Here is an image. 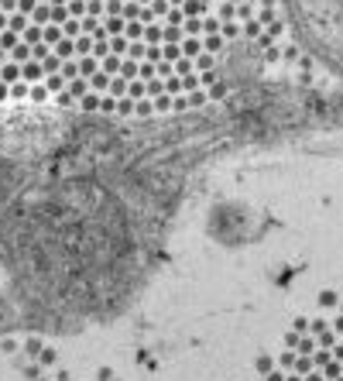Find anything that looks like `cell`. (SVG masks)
<instances>
[{
  "instance_id": "obj_1",
  "label": "cell",
  "mask_w": 343,
  "mask_h": 381,
  "mask_svg": "<svg viewBox=\"0 0 343 381\" xmlns=\"http://www.w3.org/2000/svg\"><path fill=\"white\" fill-rule=\"evenodd\" d=\"M295 361H299V350L285 347V350H281V357H278V368H281V371H295Z\"/></svg>"
},
{
  "instance_id": "obj_2",
  "label": "cell",
  "mask_w": 343,
  "mask_h": 381,
  "mask_svg": "<svg viewBox=\"0 0 343 381\" xmlns=\"http://www.w3.org/2000/svg\"><path fill=\"white\" fill-rule=\"evenodd\" d=\"M254 368H258V375H271L274 368H278V361H271V357H258Z\"/></svg>"
},
{
  "instance_id": "obj_3",
  "label": "cell",
  "mask_w": 343,
  "mask_h": 381,
  "mask_svg": "<svg viewBox=\"0 0 343 381\" xmlns=\"http://www.w3.org/2000/svg\"><path fill=\"white\" fill-rule=\"evenodd\" d=\"M137 364H141L144 371H154V357H151L148 350H141V354H137Z\"/></svg>"
},
{
  "instance_id": "obj_4",
  "label": "cell",
  "mask_w": 343,
  "mask_h": 381,
  "mask_svg": "<svg viewBox=\"0 0 343 381\" xmlns=\"http://www.w3.org/2000/svg\"><path fill=\"white\" fill-rule=\"evenodd\" d=\"M299 340H302V333H299V330L285 333V347H292V350H295V347H299Z\"/></svg>"
},
{
  "instance_id": "obj_5",
  "label": "cell",
  "mask_w": 343,
  "mask_h": 381,
  "mask_svg": "<svg viewBox=\"0 0 343 381\" xmlns=\"http://www.w3.org/2000/svg\"><path fill=\"white\" fill-rule=\"evenodd\" d=\"M319 303H323V305H340V296H337V292H323Z\"/></svg>"
},
{
  "instance_id": "obj_6",
  "label": "cell",
  "mask_w": 343,
  "mask_h": 381,
  "mask_svg": "<svg viewBox=\"0 0 343 381\" xmlns=\"http://www.w3.org/2000/svg\"><path fill=\"white\" fill-rule=\"evenodd\" d=\"M309 330H312V337H316V333H323V330H330V323H326V319H312V326H309Z\"/></svg>"
},
{
  "instance_id": "obj_7",
  "label": "cell",
  "mask_w": 343,
  "mask_h": 381,
  "mask_svg": "<svg viewBox=\"0 0 343 381\" xmlns=\"http://www.w3.org/2000/svg\"><path fill=\"white\" fill-rule=\"evenodd\" d=\"M96 381H114V371H110V368H100V371H96Z\"/></svg>"
},
{
  "instance_id": "obj_8",
  "label": "cell",
  "mask_w": 343,
  "mask_h": 381,
  "mask_svg": "<svg viewBox=\"0 0 343 381\" xmlns=\"http://www.w3.org/2000/svg\"><path fill=\"white\" fill-rule=\"evenodd\" d=\"M309 326H312V323H309V319H295V323H292V330H299V333H305V330H309Z\"/></svg>"
},
{
  "instance_id": "obj_9",
  "label": "cell",
  "mask_w": 343,
  "mask_h": 381,
  "mask_svg": "<svg viewBox=\"0 0 343 381\" xmlns=\"http://www.w3.org/2000/svg\"><path fill=\"white\" fill-rule=\"evenodd\" d=\"M285 375H288V371H281V368H274L271 375H265V378H268V381H285Z\"/></svg>"
},
{
  "instance_id": "obj_10",
  "label": "cell",
  "mask_w": 343,
  "mask_h": 381,
  "mask_svg": "<svg viewBox=\"0 0 343 381\" xmlns=\"http://www.w3.org/2000/svg\"><path fill=\"white\" fill-rule=\"evenodd\" d=\"M330 326H333V333H343V312L333 319V323H330Z\"/></svg>"
},
{
  "instance_id": "obj_11",
  "label": "cell",
  "mask_w": 343,
  "mask_h": 381,
  "mask_svg": "<svg viewBox=\"0 0 343 381\" xmlns=\"http://www.w3.org/2000/svg\"><path fill=\"white\" fill-rule=\"evenodd\" d=\"M340 312H343V305H340Z\"/></svg>"
},
{
  "instance_id": "obj_12",
  "label": "cell",
  "mask_w": 343,
  "mask_h": 381,
  "mask_svg": "<svg viewBox=\"0 0 343 381\" xmlns=\"http://www.w3.org/2000/svg\"><path fill=\"white\" fill-rule=\"evenodd\" d=\"M114 381H120V378H114Z\"/></svg>"
}]
</instances>
